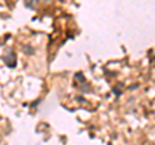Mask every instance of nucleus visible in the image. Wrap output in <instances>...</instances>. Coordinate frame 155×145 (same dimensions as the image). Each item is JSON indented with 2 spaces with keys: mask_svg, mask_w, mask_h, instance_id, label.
Returning <instances> with one entry per match:
<instances>
[{
  "mask_svg": "<svg viewBox=\"0 0 155 145\" xmlns=\"http://www.w3.org/2000/svg\"><path fill=\"white\" fill-rule=\"evenodd\" d=\"M39 0H25V5L27 8H34L35 5H38Z\"/></svg>",
  "mask_w": 155,
  "mask_h": 145,
  "instance_id": "1",
  "label": "nucleus"
}]
</instances>
